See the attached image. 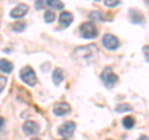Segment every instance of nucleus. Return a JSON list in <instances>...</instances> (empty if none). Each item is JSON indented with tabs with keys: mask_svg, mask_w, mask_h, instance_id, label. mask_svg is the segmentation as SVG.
Masks as SVG:
<instances>
[{
	"mask_svg": "<svg viewBox=\"0 0 149 140\" xmlns=\"http://www.w3.org/2000/svg\"><path fill=\"white\" fill-rule=\"evenodd\" d=\"M6 81H8V79L4 77V76H0V93H1V92L4 91V88H5Z\"/></svg>",
	"mask_w": 149,
	"mask_h": 140,
	"instance_id": "21",
	"label": "nucleus"
},
{
	"mask_svg": "<svg viewBox=\"0 0 149 140\" xmlns=\"http://www.w3.org/2000/svg\"><path fill=\"white\" fill-rule=\"evenodd\" d=\"M122 124H123V127L127 129V130H130L133 127H134V124H136V122H134V119L132 118V116H125V118L123 119V122H122Z\"/></svg>",
	"mask_w": 149,
	"mask_h": 140,
	"instance_id": "16",
	"label": "nucleus"
},
{
	"mask_svg": "<svg viewBox=\"0 0 149 140\" xmlns=\"http://www.w3.org/2000/svg\"><path fill=\"white\" fill-rule=\"evenodd\" d=\"M52 81L56 86H58L60 83L63 81V71L61 68H56L52 73Z\"/></svg>",
	"mask_w": 149,
	"mask_h": 140,
	"instance_id": "13",
	"label": "nucleus"
},
{
	"mask_svg": "<svg viewBox=\"0 0 149 140\" xmlns=\"http://www.w3.org/2000/svg\"><path fill=\"white\" fill-rule=\"evenodd\" d=\"M104 5L108 8H116L120 4V0H103Z\"/></svg>",
	"mask_w": 149,
	"mask_h": 140,
	"instance_id": "19",
	"label": "nucleus"
},
{
	"mask_svg": "<svg viewBox=\"0 0 149 140\" xmlns=\"http://www.w3.org/2000/svg\"><path fill=\"white\" fill-rule=\"evenodd\" d=\"M13 68H14V64L10 62V61H8V60H0V71L4 72V73H11L13 72Z\"/></svg>",
	"mask_w": 149,
	"mask_h": 140,
	"instance_id": "12",
	"label": "nucleus"
},
{
	"mask_svg": "<svg viewBox=\"0 0 149 140\" xmlns=\"http://www.w3.org/2000/svg\"><path fill=\"white\" fill-rule=\"evenodd\" d=\"M146 3H147V5H149V0H146Z\"/></svg>",
	"mask_w": 149,
	"mask_h": 140,
	"instance_id": "27",
	"label": "nucleus"
},
{
	"mask_svg": "<svg viewBox=\"0 0 149 140\" xmlns=\"http://www.w3.org/2000/svg\"><path fill=\"white\" fill-rule=\"evenodd\" d=\"M74 129H76V124L73 122H65L58 128V134L62 138H71L74 133Z\"/></svg>",
	"mask_w": 149,
	"mask_h": 140,
	"instance_id": "6",
	"label": "nucleus"
},
{
	"mask_svg": "<svg viewBox=\"0 0 149 140\" xmlns=\"http://www.w3.org/2000/svg\"><path fill=\"white\" fill-rule=\"evenodd\" d=\"M116 110L118 112V113H123V112H130L132 110V105H129L127 103H122V104H118L116 107Z\"/></svg>",
	"mask_w": 149,
	"mask_h": 140,
	"instance_id": "18",
	"label": "nucleus"
},
{
	"mask_svg": "<svg viewBox=\"0 0 149 140\" xmlns=\"http://www.w3.org/2000/svg\"><path fill=\"white\" fill-rule=\"evenodd\" d=\"M129 19L133 24H143L144 16L141 11L136 10V9H130L129 10Z\"/></svg>",
	"mask_w": 149,
	"mask_h": 140,
	"instance_id": "11",
	"label": "nucleus"
},
{
	"mask_svg": "<svg viewBox=\"0 0 149 140\" xmlns=\"http://www.w3.org/2000/svg\"><path fill=\"white\" fill-rule=\"evenodd\" d=\"M11 29L15 32H22L26 29V24L24 21H16V22H14V24L11 25Z\"/></svg>",
	"mask_w": 149,
	"mask_h": 140,
	"instance_id": "15",
	"label": "nucleus"
},
{
	"mask_svg": "<svg viewBox=\"0 0 149 140\" xmlns=\"http://www.w3.org/2000/svg\"><path fill=\"white\" fill-rule=\"evenodd\" d=\"M44 19H45V21L47 22V24H51V22H54V21H55V19H56V14H55L52 10H47V11L45 12Z\"/></svg>",
	"mask_w": 149,
	"mask_h": 140,
	"instance_id": "17",
	"label": "nucleus"
},
{
	"mask_svg": "<svg viewBox=\"0 0 149 140\" xmlns=\"http://www.w3.org/2000/svg\"><path fill=\"white\" fill-rule=\"evenodd\" d=\"M22 132L26 135H36L40 132V127L34 120H27V122L22 124Z\"/></svg>",
	"mask_w": 149,
	"mask_h": 140,
	"instance_id": "8",
	"label": "nucleus"
},
{
	"mask_svg": "<svg viewBox=\"0 0 149 140\" xmlns=\"http://www.w3.org/2000/svg\"><path fill=\"white\" fill-rule=\"evenodd\" d=\"M45 1H46V5L50 6L51 9H55V10H62L65 8L61 0H45Z\"/></svg>",
	"mask_w": 149,
	"mask_h": 140,
	"instance_id": "14",
	"label": "nucleus"
},
{
	"mask_svg": "<svg viewBox=\"0 0 149 140\" xmlns=\"http://www.w3.org/2000/svg\"><path fill=\"white\" fill-rule=\"evenodd\" d=\"M102 45H103L107 50L113 51L119 47V40L117 36H114L112 34H106L102 37Z\"/></svg>",
	"mask_w": 149,
	"mask_h": 140,
	"instance_id": "5",
	"label": "nucleus"
},
{
	"mask_svg": "<svg viewBox=\"0 0 149 140\" xmlns=\"http://www.w3.org/2000/svg\"><path fill=\"white\" fill-rule=\"evenodd\" d=\"M20 78L24 83H26L27 86H31V87L35 86L37 83V77H36V74L34 72V69H32L30 66H25V67L21 68Z\"/></svg>",
	"mask_w": 149,
	"mask_h": 140,
	"instance_id": "3",
	"label": "nucleus"
},
{
	"mask_svg": "<svg viewBox=\"0 0 149 140\" xmlns=\"http://www.w3.org/2000/svg\"><path fill=\"white\" fill-rule=\"evenodd\" d=\"M97 51H98V49H97L96 45H88V46H85V47H78L74 51V55L81 60H88V58H91Z\"/></svg>",
	"mask_w": 149,
	"mask_h": 140,
	"instance_id": "4",
	"label": "nucleus"
},
{
	"mask_svg": "<svg viewBox=\"0 0 149 140\" xmlns=\"http://www.w3.org/2000/svg\"><path fill=\"white\" fill-rule=\"evenodd\" d=\"M80 34L83 39L87 40H93L98 36V31H97V27L95 26V24L91 21L83 22L80 26Z\"/></svg>",
	"mask_w": 149,
	"mask_h": 140,
	"instance_id": "1",
	"label": "nucleus"
},
{
	"mask_svg": "<svg viewBox=\"0 0 149 140\" xmlns=\"http://www.w3.org/2000/svg\"><path fill=\"white\" fill-rule=\"evenodd\" d=\"M101 81L103 82V85L108 88H112L113 86L117 85L118 82V76L112 71L111 67H106L101 73Z\"/></svg>",
	"mask_w": 149,
	"mask_h": 140,
	"instance_id": "2",
	"label": "nucleus"
},
{
	"mask_svg": "<svg viewBox=\"0 0 149 140\" xmlns=\"http://www.w3.org/2000/svg\"><path fill=\"white\" fill-rule=\"evenodd\" d=\"M31 140H40L39 138H34V139H31Z\"/></svg>",
	"mask_w": 149,
	"mask_h": 140,
	"instance_id": "26",
	"label": "nucleus"
},
{
	"mask_svg": "<svg viewBox=\"0 0 149 140\" xmlns=\"http://www.w3.org/2000/svg\"><path fill=\"white\" fill-rule=\"evenodd\" d=\"M4 123H5V119H4L3 116H0V130H1V128H3Z\"/></svg>",
	"mask_w": 149,
	"mask_h": 140,
	"instance_id": "24",
	"label": "nucleus"
},
{
	"mask_svg": "<svg viewBox=\"0 0 149 140\" xmlns=\"http://www.w3.org/2000/svg\"><path fill=\"white\" fill-rule=\"evenodd\" d=\"M90 19L92 21H102V14L100 11H93L90 14Z\"/></svg>",
	"mask_w": 149,
	"mask_h": 140,
	"instance_id": "20",
	"label": "nucleus"
},
{
	"mask_svg": "<svg viewBox=\"0 0 149 140\" xmlns=\"http://www.w3.org/2000/svg\"><path fill=\"white\" fill-rule=\"evenodd\" d=\"M52 112L55 115L57 116H63V115H67L71 113V105L68 103H65V102H58L56 103L52 108Z\"/></svg>",
	"mask_w": 149,
	"mask_h": 140,
	"instance_id": "7",
	"label": "nucleus"
},
{
	"mask_svg": "<svg viewBox=\"0 0 149 140\" xmlns=\"http://www.w3.org/2000/svg\"><path fill=\"white\" fill-rule=\"evenodd\" d=\"M137 140H149V138H148V137H144V135H143V137H141V138H138Z\"/></svg>",
	"mask_w": 149,
	"mask_h": 140,
	"instance_id": "25",
	"label": "nucleus"
},
{
	"mask_svg": "<svg viewBox=\"0 0 149 140\" xmlns=\"http://www.w3.org/2000/svg\"><path fill=\"white\" fill-rule=\"evenodd\" d=\"M14 1H16V0H10V3H14Z\"/></svg>",
	"mask_w": 149,
	"mask_h": 140,
	"instance_id": "28",
	"label": "nucleus"
},
{
	"mask_svg": "<svg viewBox=\"0 0 149 140\" xmlns=\"http://www.w3.org/2000/svg\"><path fill=\"white\" fill-rule=\"evenodd\" d=\"M45 5V0H37L36 1V9H41Z\"/></svg>",
	"mask_w": 149,
	"mask_h": 140,
	"instance_id": "23",
	"label": "nucleus"
},
{
	"mask_svg": "<svg viewBox=\"0 0 149 140\" xmlns=\"http://www.w3.org/2000/svg\"><path fill=\"white\" fill-rule=\"evenodd\" d=\"M143 53H144V57H146V60L149 62V45L144 46L143 47Z\"/></svg>",
	"mask_w": 149,
	"mask_h": 140,
	"instance_id": "22",
	"label": "nucleus"
},
{
	"mask_svg": "<svg viewBox=\"0 0 149 140\" xmlns=\"http://www.w3.org/2000/svg\"><path fill=\"white\" fill-rule=\"evenodd\" d=\"M58 21H60L61 27H68L73 21V15L71 12H68V11H63L61 15H60Z\"/></svg>",
	"mask_w": 149,
	"mask_h": 140,
	"instance_id": "10",
	"label": "nucleus"
},
{
	"mask_svg": "<svg viewBox=\"0 0 149 140\" xmlns=\"http://www.w3.org/2000/svg\"><path fill=\"white\" fill-rule=\"evenodd\" d=\"M27 11H29V6L26 4H19L10 11V16L13 19H21L26 15Z\"/></svg>",
	"mask_w": 149,
	"mask_h": 140,
	"instance_id": "9",
	"label": "nucleus"
}]
</instances>
